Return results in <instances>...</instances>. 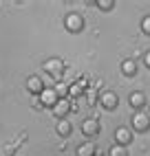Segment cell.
<instances>
[{"label": "cell", "instance_id": "52a82bcc", "mask_svg": "<svg viewBox=\"0 0 150 156\" xmlns=\"http://www.w3.org/2000/svg\"><path fill=\"white\" fill-rule=\"evenodd\" d=\"M128 103H130V108H135V112H139V110H144L148 106V97H146V92L135 90V92L128 95Z\"/></svg>", "mask_w": 150, "mask_h": 156}, {"label": "cell", "instance_id": "4fadbf2b", "mask_svg": "<svg viewBox=\"0 0 150 156\" xmlns=\"http://www.w3.org/2000/svg\"><path fill=\"white\" fill-rule=\"evenodd\" d=\"M55 132H58V136H62V139H69V136H71V132H73V126H71V121H69V119H64V121H58V126H55Z\"/></svg>", "mask_w": 150, "mask_h": 156}, {"label": "cell", "instance_id": "8992f818", "mask_svg": "<svg viewBox=\"0 0 150 156\" xmlns=\"http://www.w3.org/2000/svg\"><path fill=\"white\" fill-rule=\"evenodd\" d=\"M133 139H135L133 128L128 130L126 126H122V128H117V130H115V143H117V145H124V147H128V145L133 143Z\"/></svg>", "mask_w": 150, "mask_h": 156}, {"label": "cell", "instance_id": "3957f363", "mask_svg": "<svg viewBox=\"0 0 150 156\" xmlns=\"http://www.w3.org/2000/svg\"><path fill=\"white\" fill-rule=\"evenodd\" d=\"M133 132H139V134H146L150 132V114L139 110L133 114Z\"/></svg>", "mask_w": 150, "mask_h": 156}, {"label": "cell", "instance_id": "5b68a950", "mask_svg": "<svg viewBox=\"0 0 150 156\" xmlns=\"http://www.w3.org/2000/svg\"><path fill=\"white\" fill-rule=\"evenodd\" d=\"M71 112H73V101L71 99H60L58 106L53 108V117H55L58 121H64Z\"/></svg>", "mask_w": 150, "mask_h": 156}, {"label": "cell", "instance_id": "9c48e42d", "mask_svg": "<svg viewBox=\"0 0 150 156\" xmlns=\"http://www.w3.org/2000/svg\"><path fill=\"white\" fill-rule=\"evenodd\" d=\"M82 132H84V136H86V139H95L102 132V126H99L97 119H86L82 123Z\"/></svg>", "mask_w": 150, "mask_h": 156}, {"label": "cell", "instance_id": "8fae6325", "mask_svg": "<svg viewBox=\"0 0 150 156\" xmlns=\"http://www.w3.org/2000/svg\"><path fill=\"white\" fill-rule=\"evenodd\" d=\"M75 156H97V145L93 141H86L75 147Z\"/></svg>", "mask_w": 150, "mask_h": 156}, {"label": "cell", "instance_id": "277c9868", "mask_svg": "<svg viewBox=\"0 0 150 156\" xmlns=\"http://www.w3.org/2000/svg\"><path fill=\"white\" fill-rule=\"evenodd\" d=\"M99 106L104 108V110H117V106H119V95L117 92H113V90H102L99 92Z\"/></svg>", "mask_w": 150, "mask_h": 156}, {"label": "cell", "instance_id": "9a60e30c", "mask_svg": "<svg viewBox=\"0 0 150 156\" xmlns=\"http://www.w3.org/2000/svg\"><path fill=\"white\" fill-rule=\"evenodd\" d=\"M108 156H130V152H128V147H124V145H113V147L108 150Z\"/></svg>", "mask_w": 150, "mask_h": 156}, {"label": "cell", "instance_id": "2e32d148", "mask_svg": "<svg viewBox=\"0 0 150 156\" xmlns=\"http://www.w3.org/2000/svg\"><path fill=\"white\" fill-rule=\"evenodd\" d=\"M95 7H99L102 11L108 13V11H113V9H115V0H95Z\"/></svg>", "mask_w": 150, "mask_h": 156}, {"label": "cell", "instance_id": "ac0fdd59", "mask_svg": "<svg viewBox=\"0 0 150 156\" xmlns=\"http://www.w3.org/2000/svg\"><path fill=\"white\" fill-rule=\"evenodd\" d=\"M55 92H58V97H60V99H69V86L64 84V81H58Z\"/></svg>", "mask_w": 150, "mask_h": 156}, {"label": "cell", "instance_id": "5bb4252c", "mask_svg": "<svg viewBox=\"0 0 150 156\" xmlns=\"http://www.w3.org/2000/svg\"><path fill=\"white\" fill-rule=\"evenodd\" d=\"M22 141H27V134H20V136L16 139V143H9L5 147V156H13L16 150H18V143H22Z\"/></svg>", "mask_w": 150, "mask_h": 156}, {"label": "cell", "instance_id": "6da1fadb", "mask_svg": "<svg viewBox=\"0 0 150 156\" xmlns=\"http://www.w3.org/2000/svg\"><path fill=\"white\" fill-rule=\"evenodd\" d=\"M64 29H66L69 33H73V35L82 33L84 31V18L80 13H75V11L66 13V18H64Z\"/></svg>", "mask_w": 150, "mask_h": 156}, {"label": "cell", "instance_id": "d6986e66", "mask_svg": "<svg viewBox=\"0 0 150 156\" xmlns=\"http://www.w3.org/2000/svg\"><path fill=\"white\" fill-rule=\"evenodd\" d=\"M141 31L150 37V16H146V18H141Z\"/></svg>", "mask_w": 150, "mask_h": 156}, {"label": "cell", "instance_id": "ffe728a7", "mask_svg": "<svg viewBox=\"0 0 150 156\" xmlns=\"http://www.w3.org/2000/svg\"><path fill=\"white\" fill-rule=\"evenodd\" d=\"M144 64H146V68L150 70V51H146V55H144Z\"/></svg>", "mask_w": 150, "mask_h": 156}, {"label": "cell", "instance_id": "7c38bea8", "mask_svg": "<svg viewBox=\"0 0 150 156\" xmlns=\"http://www.w3.org/2000/svg\"><path fill=\"white\" fill-rule=\"evenodd\" d=\"M119 68H122V73L126 77H135L137 75V62L135 59H122V64H119Z\"/></svg>", "mask_w": 150, "mask_h": 156}, {"label": "cell", "instance_id": "30bf717a", "mask_svg": "<svg viewBox=\"0 0 150 156\" xmlns=\"http://www.w3.org/2000/svg\"><path fill=\"white\" fill-rule=\"evenodd\" d=\"M27 90H29L33 97H40L42 92H44V81H42V77L31 75V77L27 79Z\"/></svg>", "mask_w": 150, "mask_h": 156}, {"label": "cell", "instance_id": "7a4b0ae2", "mask_svg": "<svg viewBox=\"0 0 150 156\" xmlns=\"http://www.w3.org/2000/svg\"><path fill=\"white\" fill-rule=\"evenodd\" d=\"M64 62L62 59H58V57H53V59H47L44 62V73L47 75H51L55 81H62V77H64Z\"/></svg>", "mask_w": 150, "mask_h": 156}, {"label": "cell", "instance_id": "e0dca14e", "mask_svg": "<svg viewBox=\"0 0 150 156\" xmlns=\"http://www.w3.org/2000/svg\"><path fill=\"white\" fill-rule=\"evenodd\" d=\"M86 99H88V106H99V92L97 90H86Z\"/></svg>", "mask_w": 150, "mask_h": 156}, {"label": "cell", "instance_id": "ba28073f", "mask_svg": "<svg viewBox=\"0 0 150 156\" xmlns=\"http://www.w3.org/2000/svg\"><path fill=\"white\" fill-rule=\"evenodd\" d=\"M58 101H60V97H58V92H55V88H44V92L40 95V106H44V108H55L58 106Z\"/></svg>", "mask_w": 150, "mask_h": 156}, {"label": "cell", "instance_id": "44dd1931", "mask_svg": "<svg viewBox=\"0 0 150 156\" xmlns=\"http://www.w3.org/2000/svg\"><path fill=\"white\" fill-rule=\"evenodd\" d=\"M148 114H150V103H148Z\"/></svg>", "mask_w": 150, "mask_h": 156}]
</instances>
